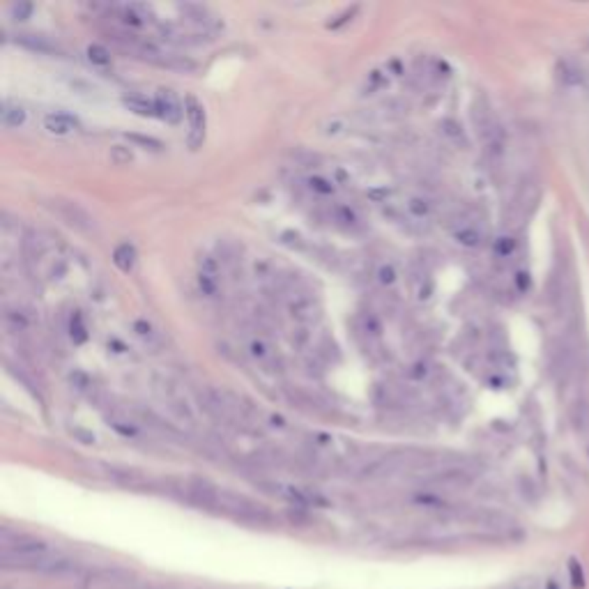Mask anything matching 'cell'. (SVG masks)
Segmentation results:
<instances>
[{
  "label": "cell",
  "instance_id": "6da1fadb",
  "mask_svg": "<svg viewBox=\"0 0 589 589\" xmlns=\"http://www.w3.org/2000/svg\"><path fill=\"white\" fill-rule=\"evenodd\" d=\"M51 557V550L44 541L37 539H17L3 546V564L5 566H21V568H39Z\"/></svg>",
  "mask_w": 589,
  "mask_h": 589
},
{
  "label": "cell",
  "instance_id": "7a4b0ae2",
  "mask_svg": "<svg viewBox=\"0 0 589 589\" xmlns=\"http://www.w3.org/2000/svg\"><path fill=\"white\" fill-rule=\"evenodd\" d=\"M49 208L56 212V214L63 219L65 223H70L72 228L90 232L94 228V219L88 214V212L81 208L79 203L74 201H63V198H56V201L49 203Z\"/></svg>",
  "mask_w": 589,
  "mask_h": 589
},
{
  "label": "cell",
  "instance_id": "3957f363",
  "mask_svg": "<svg viewBox=\"0 0 589 589\" xmlns=\"http://www.w3.org/2000/svg\"><path fill=\"white\" fill-rule=\"evenodd\" d=\"M184 113H187V120H189V148L196 150L203 146V139H205V108L203 104L198 101L196 97H189L184 99Z\"/></svg>",
  "mask_w": 589,
  "mask_h": 589
},
{
  "label": "cell",
  "instance_id": "277c9868",
  "mask_svg": "<svg viewBox=\"0 0 589 589\" xmlns=\"http://www.w3.org/2000/svg\"><path fill=\"white\" fill-rule=\"evenodd\" d=\"M154 106H157V115L161 120L170 122V125H177L182 120V104L180 99L175 97L173 90H159L154 97Z\"/></svg>",
  "mask_w": 589,
  "mask_h": 589
},
{
  "label": "cell",
  "instance_id": "5b68a950",
  "mask_svg": "<svg viewBox=\"0 0 589 589\" xmlns=\"http://www.w3.org/2000/svg\"><path fill=\"white\" fill-rule=\"evenodd\" d=\"M189 497L201 506H217L221 495H219V490L208 481V479H191Z\"/></svg>",
  "mask_w": 589,
  "mask_h": 589
},
{
  "label": "cell",
  "instance_id": "8992f818",
  "mask_svg": "<svg viewBox=\"0 0 589 589\" xmlns=\"http://www.w3.org/2000/svg\"><path fill=\"white\" fill-rule=\"evenodd\" d=\"M77 127H79V120L72 118L70 113H51V115H46V118H44V129L49 134H56V136L72 134Z\"/></svg>",
  "mask_w": 589,
  "mask_h": 589
},
{
  "label": "cell",
  "instance_id": "52a82bcc",
  "mask_svg": "<svg viewBox=\"0 0 589 589\" xmlns=\"http://www.w3.org/2000/svg\"><path fill=\"white\" fill-rule=\"evenodd\" d=\"M290 313L294 320H299V323H313V320L320 316V309L311 297H297L290 302Z\"/></svg>",
  "mask_w": 589,
  "mask_h": 589
},
{
  "label": "cell",
  "instance_id": "ba28073f",
  "mask_svg": "<svg viewBox=\"0 0 589 589\" xmlns=\"http://www.w3.org/2000/svg\"><path fill=\"white\" fill-rule=\"evenodd\" d=\"M14 42L35 53H56L58 51V44H53L51 39L44 35H28V32H23V35H17Z\"/></svg>",
  "mask_w": 589,
  "mask_h": 589
},
{
  "label": "cell",
  "instance_id": "9c48e42d",
  "mask_svg": "<svg viewBox=\"0 0 589 589\" xmlns=\"http://www.w3.org/2000/svg\"><path fill=\"white\" fill-rule=\"evenodd\" d=\"M249 355L258 361V364H263L265 368H270V371H272L274 361H277V357H274V350L265 343L263 339H251L249 341Z\"/></svg>",
  "mask_w": 589,
  "mask_h": 589
},
{
  "label": "cell",
  "instance_id": "30bf717a",
  "mask_svg": "<svg viewBox=\"0 0 589 589\" xmlns=\"http://www.w3.org/2000/svg\"><path fill=\"white\" fill-rule=\"evenodd\" d=\"M122 104H125L129 111H134L139 115H146V118H152V115H157L154 101L141 97V94H129V97H122Z\"/></svg>",
  "mask_w": 589,
  "mask_h": 589
},
{
  "label": "cell",
  "instance_id": "8fae6325",
  "mask_svg": "<svg viewBox=\"0 0 589 589\" xmlns=\"http://www.w3.org/2000/svg\"><path fill=\"white\" fill-rule=\"evenodd\" d=\"M113 263L120 267L122 272H132L134 270V265H136V249L132 244H120V246H115V251H113Z\"/></svg>",
  "mask_w": 589,
  "mask_h": 589
},
{
  "label": "cell",
  "instance_id": "7c38bea8",
  "mask_svg": "<svg viewBox=\"0 0 589 589\" xmlns=\"http://www.w3.org/2000/svg\"><path fill=\"white\" fill-rule=\"evenodd\" d=\"M26 122V111L21 106L5 104L3 106V125L5 127H21Z\"/></svg>",
  "mask_w": 589,
  "mask_h": 589
},
{
  "label": "cell",
  "instance_id": "4fadbf2b",
  "mask_svg": "<svg viewBox=\"0 0 589 589\" xmlns=\"http://www.w3.org/2000/svg\"><path fill=\"white\" fill-rule=\"evenodd\" d=\"M5 325H8L12 332H26L30 323H28V318H26V313L8 309L5 311Z\"/></svg>",
  "mask_w": 589,
  "mask_h": 589
},
{
  "label": "cell",
  "instance_id": "5bb4252c",
  "mask_svg": "<svg viewBox=\"0 0 589 589\" xmlns=\"http://www.w3.org/2000/svg\"><path fill=\"white\" fill-rule=\"evenodd\" d=\"M456 239L463 246H479L481 244V232L477 228H472V226H463V228L456 230Z\"/></svg>",
  "mask_w": 589,
  "mask_h": 589
},
{
  "label": "cell",
  "instance_id": "9a60e30c",
  "mask_svg": "<svg viewBox=\"0 0 589 589\" xmlns=\"http://www.w3.org/2000/svg\"><path fill=\"white\" fill-rule=\"evenodd\" d=\"M88 60L99 67H106L108 63H111V53H108L106 46L101 44H90L88 46Z\"/></svg>",
  "mask_w": 589,
  "mask_h": 589
},
{
  "label": "cell",
  "instance_id": "2e32d148",
  "mask_svg": "<svg viewBox=\"0 0 589 589\" xmlns=\"http://www.w3.org/2000/svg\"><path fill=\"white\" fill-rule=\"evenodd\" d=\"M70 334H72V341L74 343H86L88 341V332H86V325H83V318L81 313H74L72 316V325H70Z\"/></svg>",
  "mask_w": 589,
  "mask_h": 589
},
{
  "label": "cell",
  "instance_id": "e0dca14e",
  "mask_svg": "<svg viewBox=\"0 0 589 589\" xmlns=\"http://www.w3.org/2000/svg\"><path fill=\"white\" fill-rule=\"evenodd\" d=\"M559 77H561V81H564V83H568V86H578V83H582V77H580V72L578 70H573L571 65H559Z\"/></svg>",
  "mask_w": 589,
  "mask_h": 589
},
{
  "label": "cell",
  "instance_id": "ac0fdd59",
  "mask_svg": "<svg viewBox=\"0 0 589 589\" xmlns=\"http://www.w3.org/2000/svg\"><path fill=\"white\" fill-rule=\"evenodd\" d=\"M134 332L139 334L143 341H150V343H154V341H157V334H154V330H152V325L146 323V320H136V323H134Z\"/></svg>",
  "mask_w": 589,
  "mask_h": 589
},
{
  "label": "cell",
  "instance_id": "d6986e66",
  "mask_svg": "<svg viewBox=\"0 0 589 589\" xmlns=\"http://www.w3.org/2000/svg\"><path fill=\"white\" fill-rule=\"evenodd\" d=\"M32 10H35V8H32L30 3H17V5H12V8H10L12 17H14L17 21H26V19L32 14Z\"/></svg>",
  "mask_w": 589,
  "mask_h": 589
},
{
  "label": "cell",
  "instance_id": "ffe728a7",
  "mask_svg": "<svg viewBox=\"0 0 589 589\" xmlns=\"http://www.w3.org/2000/svg\"><path fill=\"white\" fill-rule=\"evenodd\" d=\"M198 286L205 294H217V277H210V274H198Z\"/></svg>",
  "mask_w": 589,
  "mask_h": 589
},
{
  "label": "cell",
  "instance_id": "44dd1931",
  "mask_svg": "<svg viewBox=\"0 0 589 589\" xmlns=\"http://www.w3.org/2000/svg\"><path fill=\"white\" fill-rule=\"evenodd\" d=\"M364 330H366V334H373V337H380V334H382L380 320L375 318L373 313H366V316H364Z\"/></svg>",
  "mask_w": 589,
  "mask_h": 589
},
{
  "label": "cell",
  "instance_id": "7402d4cb",
  "mask_svg": "<svg viewBox=\"0 0 589 589\" xmlns=\"http://www.w3.org/2000/svg\"><path fill=\"white\" fill-rule=\"evenodd\" d=\"M408 208H410V212H412L415 217H426L428 214V203L426 201H421V198H412V201L408 203Z\"/></svg>",
  "mask_w": 589,
  "mask_h": 589
},
{
  "label": "cell",
  "instance_id": "603a6c76",
  "mask_svg": "<svg viewBox=\"0 0 589 589\" xmlns=\"http://www.w3.org/2000/svg\"><path fill=\"white\" fill-rule=\"evenodd\" d=\"M378 279H380V283L392 286L394 281H396V270H394V265H382L380 270H378Z\"/></svg>",
  "mask_w": 589,
  "mask_h": 589
},
{
  "label": "cell",
  "instance_id": "cb8c5ba5",
  "mask_svg": "<svg viewBox=\"0 0 589 589\" xmlns=\"http://www.w3.org/2000/svg\"><path fill=\"white\" fill-rule=\"evenodd\" d=\"M201 272L203 274H210V277H217L219 272V263L212 256H203L201 258Z\"/></svg>",
  "mask_w": 589,
  "mask_h": 589
},
{
  "label": "cell",
  "instance_id": "d4e9b609",
  "mask_svg": "<svg viewBox=\"0 0 589 589\" xmlns=\"http://www.w3.org/2000/svg\"><path fill=\"white\" fill-rule=\"evenodd\" d=\"M129 141L139 143L143 148H150V150H161V143L154 141V139H146V136H139V134H129Z\"/></svg>",
  "mask_w": 589,
  "mask_h": 589
},
{
  "label": "cell",
  "instance_id": "484cf974",
  "mask_svg": "<svg viewBox=\"0 0 589 589\" xmlns=\"http://www.w3.org/2000/svg\"><path fill=\"white\" fill-rule=\"evenodd\" d=\"M111 159L115 163H129L132 161V152H129V150H122V146H115L111 150Z\"/></svg>",
  "mask_w": 589,
  "mask_h": 589
},
{
  "label": "cell",
  "instance_id": "4316f807",
  "mask_svg": "<svg viewBox=\"0 0 589 589\" xmlns=\"http://www.w3.org/2000/svg\"><path fill=\"white\" fill-rule=\"evenodd\" d=\"M513 246H516V244H513L511 237H502V239H499V242L495 244V251L499 253V256H509V253L513 251Z\"/></svg>",
  "mask_w": 589,
  "mask_h": 589
},
{
  "label": "cell",
  "instance_id": "83f0119b",
  "mask_svg": "<svg viewBox=\"0 0 589 589\" xmlns=\"http://www.w3.org/2000/svg\"><path fill=\"white\" fill-rule=\"evenodd\" d=\"M440 127L444 129V134H447V136H454V139H461V136H463V132L458 129V125H456L454 120H442Z\"/></svg>",
  "mask_w": 589,
  "mask_h": 589
},
{
  "label": "cell",
  "instance_id": "f1b7e54d",
  "mask_svg": "<svg viewBox=\"0 0 589 589\" xmlns=\"http://www.w3.org/2000/svg\"><path fill=\"white\" fill-rule=\"evenodd\" d=\"M311 187L316 189V191H320V194H332L334 191V187L327 180H323V177H313L311 180Z\"/></svg>",
  "mask_w": 589,
  "mask_h": 589
},
{
  "label": "cell",
  "instance_id": "f546056e",
  "mask_svg": "<svg viewBox=\"0 0 589 589\" xmlns=\"http://www.w3.org/2000/svg\"><path fill=\"white\" fill-rule=\"evenodd\" d=\"M509 589H539V582L534 578H523V580L513 582Z\"/></svg>",
  "mask_w": 589,
  "mask_h": 589
},
{
  "label": "cell",
  "instance_id": "4dcf8cb0",
  "mask_svg": "<svg viewBox=\"0 0 589 589\" xmlns=\"http://www.w3.org/2000/svg\"><path fill=\"white\" fill-rule=\"evenodd\" d=\"M72 385H77L79 389H86V387H90V380H88V375L77 371V373H72Z\"/></svg>",
  "mask_w": 589,
  "mask_h": 589
},
{
  "label": "cell",
  "instance_id": "1f68e13d",
  "mask_svg": "<svg viewBox=\"0 0 589 589\" xmlns=\"http://www.w3.org/2000/svg\"><path fill=\"white\" fill-rule=\"evenodd\" d=\"M357 14V8H352V10H346L343 14L339 17V21H334V23H330V28H339L341 23H346V21H350V19Z\"/></svg>",
  "mask_w": 589,
  "mask_h": 589
},
{
  "label": "cell",
  "instance_id": "d6a6232c",
  "mask_svg": "<svg viewBox=\"0 0 589 589\" xmlns=\"http://www.w3.org/2000/svg\"><path fill=\"white\" fill-rule=\"evenodd\" d=\"M571 573H573V585L580 587L582 585V571H578V561H571Z\"/></svg>",
  "mask_w": 589,
  "mask_h": 589
}]
</instances>
